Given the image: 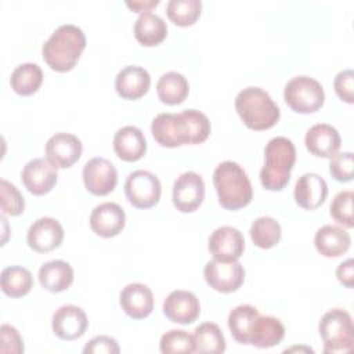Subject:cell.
I'll return each mask as SVG.
<instances>
[{
    "label": "cell",
    "instance_id": "21",
    "mask_svg": "<svg viewBox=\"0 0 354 354\" xmlns=\"http://www.w3.org/2000/svg\"><path fill=\"white\" fill-rule=\"evenodd\" d=\"M328 195V185L325 180L317 173H304L295 185L296 203L307 210L319 207Z\"/></svg>",
    "mask_w": 354,
    "mask_h": 354
},
{
    "label": "cell",
    "instance_id": "3",
    "mask_svg": "<svg viewBox=\"0 0 354 354\" xmlns=\"http://www.w3.org/2000/svg\"><path fill=\"white\" fill-rule=\"evenodd\" d=\"M213 184L218 196V203L227 210L242 209L248 206L253 198L249 177L236 162H221L214 169Z\"/></svg>",
    "mask_w": 354,
    "mask_h": 354
},
{
    "label": "cell",
    "instance_id": "32",
    "mask_svg": "<svg viewBox=\"0 0 354 354\" xmlns=\"http://www.w3.org/2000/svg\"><path fill=\"white\" fill-rule=\"evenodd\" d=\"M259 315L257 308L250 304H241L231 310L228 315V328L238 343L249 344L250 330Z\"/></svg>",
    "mask_w": 354,
    "mask_h": 354
},
{
    "label": "cell",
    "instance_id": "18",
    "mask_svg": "<svg viewBox=\"0 0 354 354\" xmlns=\"http://www.w3.org/2000/svg\"><path fill=\"white\" fill-rule=\"evenodd\" d=\"M165 315L174 324H192L201 313L198 297L188 290H173L163 301Z\"/></svg>",
    "mask_w": 354,
    "mask_h": 354
},
{
    "label": "cell",
    "instance_id": "37",
    "mask_svg": "<svg viewBox=\"0 0 354 354\" xmlns=\"http://www.w3.org/2000/svg\"><path fill=\"white\" fill-rule=\"evenodd\" d=\"M1 212L10 216H19L25 209V201L18 188L7 180H0Z\"/></svg>",
    "mask_w": 354,
    "mask_h": 354
},
{
    "label": "cell",
    "instance_id": "7",
    "mask_svg": "<svg viewBox=\"0 0 354 354\" xmlns=\"http://www.w3.org/2000/svg\"><path fill=\"white\" fill-rule=\"evenodd\" d=\"M283 100L297 113H313L324 105L325 94L318 80L308 76H296L286 83Z\"/></svg>",
    "mask_w": 354,
    "mask_h": 354
},
{
    "label": "cell",
    "instance_id": "33",
    "mask_svg": "<svg viewBox=\"0 0 354 354\" xmlns=\"http://www.w3.org/2000/svg\"><path fill=\"white\" fill-rule=\"evenodd\" d=\"M250 238L253 243L260 249L274 248L282 235L279 223L268 216L256 218L250 225Z\"/></svg>",
    "mask_w": 354,
    "mask_h": 354
},
{
    "label": "cell",
    "instance_id": "8",
    "mask_svg": "<svg viewBox=\"0 0 354 354\" xmlns=\"http://www.w3.org/2000/svg\"><path fill=\"white\" fill-rule=\"evenodd\" d=\"M124 194L127 201L138 209L155 206L162 194L159 178L148 170H136L124 181Z\"/></svg>",
    "mask_w": 354,
    "mask_h": 354
},
{
    "label": "cell",
    "instance_id": "23",
    "mask_svg": "<svg viewBox=\"0 0 354 354\" xmlns=\"http://www.w3.org/2000/svg\"><path fill=\"white\" fill-rule=\"evenodd\" d=\"M113 151L124 162H136L147 152L144 133L136 126H124L113 136Z\"/></svg>",
    "mask_w": 354,
    "mask_h": 354
},
{
    "label": "cell",
    "instance_id": "31",
    "mask_svg": "<svg viewBox=\"0 0 354 354\" xmlns=\"http://www.w3.org/2000/svg\"><path fill=\"white\" fill-rule=\"evenodd\" d=\"M43 82V72L37 64L25 62L18 65L10 77L12 90L19 95H30L39 90Z\"/></svg>",
    "mask_w": 354,
    "mask_h": 354
},
{
    "label": "cell",
    "instance_id": "27",
    "mask_svg": "<svg viewBox=\"0 0 354 354\" xmlns=\"http://www.w3.org/2000/svg\"><path fill=\"white\" fill-rule=\"evenodd\" d=\"M167 35V26L163 18L153 12H142L134 24V36L142 46L151 47L162 43Z\"/></svg>",
    "mask_w": 354,
    "mask_h": 354
},
{
    "label": "cell",
    "instance_id": "22",
    "mask_svg": "<svg viewBox=\"0 0 354 354\" xmlns=\"http://www.w3.org/2000/svg\"><path fill=\"white\" fill-rule=\"evenodd\" d=\"M151 86V76L147 69L129 65L124 66L115 79V88L124 100H137L142 97Z\"/></svg>",
    "mask_w": 354,
    "mask_h": 354
},
{
    "label": "cell",
    "instance_id": "30",
    "mask_svg": "<svg viewBox=\"0 0 354 354\" xmlns=\"http://www.w3.org/2000/svg\"><path fill=\"white\" fill-rule=\"evenodd\" d=\"M1 290L10 297H22L28 295L33 286L32 272L21 266H10L1 271Z\"/></svg>",
    "mask_w": 354,
    "mask_h": 354
},
{
    "label": "cell",
    "instance_id": "40",
    "mask_svg": "<svg viewBox=\"0 0 354 354\" xmlns=\"http://www.w3.org/2000/svg\"><path fill=\"white\" fill-rule=\"evenodd\" d=\"M0 336H1V353H11V354H21L24 353V342L19 335V332L7 324H3L0 328Z\"/></svg>",
    "mask_w": 354,
    "mask_h": 354
},
{
    "label": "cell",
    "instance_id": "41",
    "mask_svg": "<svg viewBox=\"0 0 354 354\" xmlns=\"http://www.w3.org/2000/svg\"><path fill=\"white\" fill-rule=\"evenodd\" d=\"M120 351L118 342L111 336H95L83 348L84 354H118Z\"/></svg>",
    "mask_w": 354,
    "mask_h": 354
},
{
    "label": "cell",
    "instance_id": "42",
    "mask_svg": "<svg viewBox=\"0 0 354 354\" xmlns=\"http://www.w3.org/2000/svg\"><path fill=\"white\" fill-rule=\"evenodd\" d=\"M336 277L340 283L346 288H353L354 285V261L353 259H347L346 261L340 263L336 268Z\"/></svg>",
    "mask_w": 354,
    "mask_h": 354
},
{
    "label": "cell",
    "instance_id": "4",
    "mask_svg": "<svg viewBox=\"0 0 354 354\" xmlns=\"http://www.w3.org/2000/svg\"><path fill=\"white\" fill-rule=\"evenodd\" d=\"M266 163L260 170V183L268 191H281L290 178L296 162V148L286 137L271 138L264 148Z\"/></svg>",
    "mask_w": 354,
    "mask_h": 354
},
{
    "label": "cell",
    "instance_id": "43",
    "mask_svg": "<svg viewBox=\"0 0 354 354\" xmlns=\"http://www.w3.org/2000/svg\"><path fill=\"white\" fill-rule=\"evenodd\" d=\"M159 4V0H145V1H142V0H127L126 1V6L130 8V10H133V11H136V12H149L151 11V8H153V7H156Z\"/></svg>",
    "mask_w": 354,
    "mask_h": 354
},
{
    "label": "cell",
    "instance_id": "13",
    "mask_svg": "<svg viewBox=\"0 0 354 354\" xmlns=\"http://www.w3.org/2000/svg\"><path fill=\"white\" fill-rule=\"evenodd\" d=\"M82 141L71 133H57L46 142V159L57 169L71 167L82 156Z\"/></svg>",
    "mask_w": 354,
    "mask_h": 354
},
{
    "label": "cell",
    "instance_id": "1",
    "mask_svg": "<svg viewBox=\"0 0 354 354\" xmlns=\"http://www.w3.org/2000/svg\"><path fill=\"white\" fill-rule=\"evenodd\" d=\"M210 122L196 109L181 113H159L151 123V133L158 144L176 148L184 144H201L210 134Z\"/></svg>",
    "mask_w": 354,
    "mask_h": 354
},
{
    "label": "cell",
    "instance_id": "16",
    "mask_svg": "<svg viewBox=\"0 0 354 354\" xmlns=\"http://www.w3.org/2000/svg\"><path fill=\"white\" fill-rule=\"evenodd\" d=\"M21 178L30 194L44 195L50 192L57 183V167L47 159L36 158L24 166Z\"/></svg>",
    "mask_w": 354,
    "mask_h": 354
},
{
    "label": "cell",
    "instance_id": "2",
    "mask_svg": "<svg viewBox=\"0 0 354 354\" xmlns=\"http://www.w3.org/2000/svg\"><path fill=\"white\" fill-rule=\"evenodd\" d=\"M86 47L83 30L72 24L58 26L44 41L41 55L46 64L57 72H68L75 68Z\"/></svg>",
    "mask_w": 354,
    "mask_h": 354
},
{
    "label": "cell",
    "instance_id": "6",
    "mask_svg": "<svg viewBox=\"0 0 354 354\" xmlns=\"http://www.w3.org/2000/svg\"><path fill=\"white\" fill-rule=\"evenodd\" d=\"M324 340V353H348L354 343V325L351 315L343 308H332L324 314L318 325Z\"/></svg>",
    "mask_w": 354,
    "mask_h": 354
},
{
    "label": "cell",
    "instance_id": "26",
    "mask_svg": "<svg viewBox=\"0 0 354 354\" xmlns=\"http://www.w3.org/2000/svg\"><path fill=\"white\" fill-rule=\"evenodd\" d=\"M39 282L48 292H62L73 282V268L64 260L47 261L39 268Z\"/></svg>",
    "mask_w": 354,
    "mask_h": 354
},
{
    "label": "cell",
    "instance_id": "25",
    "mask_svg": "<svg viewBox=\"0 0 354 354\" xmlns=\"http://www.w3.org/2000/svg\"><path fill=\"white\" fill-rule=\"evenodd\" d=\"M285 337V328L282 322L271 315H259L252 326L249 344L259 348H268L277 346Z\"/></svg>",
    "mask_w": 354,
    "mask_h": 354
},
{
    "label": "cell",
    "instance_id": "28",
    "mask_svg": "<svg viewBox=\"0 0 354 354\" xmlns=\"http://www.w3.org/2000/svg\"><path fill=\"white\" fill-rule=\"evenodd\" d=\"M156 91L159 100L163 104L177 105L187 98L189 93V84L184 75L178 72H167L159 77Z\"/></svg>",
    "mask_w": 354,
    "mask_h": 354
},
{
    "label": "cell",
    "instance_id": "29",
    "mask_svg": "<svg viewBox=\"0 0 354 354\" xmlns=\"http://www.w3.org/2000/svg\"><path fill=\"white\" fill-rule=\"evenodd\" d=\"M194 353L221 354L225 351V339L218 328L213 322H203L195 328L194 335Z\"/></svg>",
    "mask_w": 354,
    "mask_h": 354
},
{
    "label": "cell",
    "instance_id": "20",
    "mask_svg": "<svg viewBox=\"0 0 354 354\" xmlns=\"http://www.w3.org/2000/svg\"><path fill=\"white\" fill-rule=\"evenodd\" d=\"M306 148L318 158H332L337 153L342 138L339 131L328 123H317L308 129L304 138Z\"/></svg>",
    "mask_w": 354,
    "mask_h": 354
},
{
    "label": "cell",
    "instance_id": "15",
    "mask_svg": "<svg viewBox=\"0 0 354 354\" xmlns=\"http://www.w3.org/2000/svg\"><path fill=\"white\" fill-rule=\"evenodd\" d=\"M64 239V228L58 220L51 217H40L28 230L26 241L30 249L37 253H47L61 245Z\"/></svg>",
    "mask_w": 354,
    "mask_h": 354
},
{
    "label": "cell",
    "instance_id": "11",
    "mask_svg": "<svg viewBox=\"0 0 354 354\" xmlns=\"http://www.w3.org/2000/svg\"><path fill=\"white\" fill-rule=\"evenodd\" d=\"M83 183L88 192L104 196L112 192L118 183V171L111 160L95 156L83 167Z\"/></svg>",
    "mask_w": 354,
    "mask_h": 354
},
{
    "label": "cell",
    "instance_id": "17",
    "mask_svg": "<svg viewBox=\"0 0 354 354\" xmlns=\"http://www.w3.org/2000/svg\"><path fill=\"white\" fill-rule=\"evenodd\" d=\"M126 224L124 210L113 202L97 205L90 214V227L93 232L102 238H112L122 232Z\"/></svg>",
    "mask_w": 354,
    "mask_h": 354
},
{
    "label": "cell",
    "instance_id": "12",
    "mask_svg": "<svg viewBox=\"0 0 354 354\" xmlns=\"http://www.w3.org/2000/svg\"><path fill=\"white\" fill-rule=\"evenodd\" d=\"M207 248L216 260L236 261L245 250V238L238 228L223 225L212 232Z\"/></svg>",
    "mask_w": 354,
    "mask_h": 354
},
{
    "label": "cell",
    "instance_id": "24",
    "mask_svg": "<svg viewBox=\"0 0 354 354\" xmlns=\"http://www.w3.org/2000/svg\"><path fill=\"white\" fill-rule=\"evenodd\" d=\"M350 234L337 225H324L314 236L315 249L325 257H339L350 248Z\"/></svg>",
    "mask_w": 354,
    "mask_h": 354
},
{
    "label": "cell",
    "instance_id": "39",
    "mask_svg": "<svg viewBox=\"0 0 354 354\" xmlns=\"http://www.w3.org/2000/svg\"><path fill=\"white\" fill-rule=\"evenodd\" d=\"M333 87H335L337 97L342 101H344L347 104H353V101H354V72L351 69H344V71L339 72L335 77Z\"/></svg>",
    "mask_w": 354,
    "mask_h": 354
},
{
    "label": "cell",
    "instance_id": "36",
    "mask_svg": "<svg viewBox=\"0 0 354 354\" xmlns=\"http://www.w3.org/2000/svg\"><path fill=\"white\" fill-rule=\"evenodd\" d=\"M353 199H354L353 191L346 189L336 194L330 203V216L335 218V221H337L339 224L347 228L354 227Z\"/></svg>",
    "mask_w": 354,
    "mask_h": 354
},
{
    "label": "cell",
    "instance_id": "9",
    "mask_svg": "<svg viewBox=\"0 0 354 354\" xmlns=\"http://www.w3.org/2000/svg\"><path fill=\"white\" fill-rule=\"evenodd\" d=\"M203 277L207 285L221 293H231L241 288L245 281V270L236 261L210 260L203 268Z\"/></svg>",
    "mask_w": 354,
    "mask_h": 354
},
{
    "label": "cell",
    "instance_id": "10",
    "mask_svg": "<svg viewBox=\"0 0 354 354\" xmlns=\"http://www.w3.org/2000/svg\"><path fill=\"white\" fill-rule=\"evenodd\" d=\"M205 183L195 171H185L177 177L173 184L171 201L174 207L181 213L195 212L203 202Z\"/></svg>",
    "mask_w": 354,
    "mask_h": 354
},
{
    "label": "cell",
    "instance_id": "19",
    "mask_svg": "<svg viewBox=\"0 0 354 354\" xmlns=\"http://www.w3.org/2000/svg\"><path fill=\"white\" fill-rule=\"evenodd\" d=\"M119 303L129 317L134 319H144L153 310V295L147 285L134 282L122 289Z\"/></svg>",
    "mask_w": 354,
    "mask_h": 354
},
{
    "label": "cell",
    "instance_id": "34",
    "mask_svg": "<svg viewBox=\"0 0 354 354\" xmlns=\"http://www.w3.org/2000/svg\"><path fill=\"white\" fill-rule=\"evenodd\" d=\"M201 0H170L166 7L169 19L177 26H191L201 15Z\"/></svg>",
    "mask_w": 354,
    "mask_h": 354
},
{
    "label": "cell",
    "instance_id": "5",
    "mask_svg": "<svg viewBox=\"0 0 354 354\" xmlns=\"http://www.w3.org/2000/svg\"><path fill=\"white\" fill-rule=\"evenodd\" d=\"M235 109L252 130H267L277 124L281 112L270 94L260 87H246L235 98Z\"/></svg>",
    "mask_w": 354,
    "mask_h": 354
},
{
    "label": "cell",
    "instance_id": "14",
    "mask_svg": "<svg viewBox=\"0 0 354 354\" xmlns=\"http://www.w3.org/2000/svg\"><path fill=\"white\" fill-rule=\"evenodd\" d=\"M53 332L62 340H76L82 337L88 326L83 308L75 304L61 306L53 315Z\"/></svg>",
    "mask_w": 354,
    "mask_h": 354
},
{
    "label": "cell",
    "instance_id": "38",
    "mask_svg": "<svg viewBox=\"0 0 354 354\" xmlns=\"http://www.w3.org/2000/svg\"><path fill=\"white\" fill-rule=\"evenodd\" d=\"M353 171H354V156L353 152L346 151L336 153L330 158L329 163V173L336 181L347 183L353 180Z\"/></svg>",
    "mask_w": 354,
    "mask_h": 354
},
{
    "label": "cell",
    "instance_id": "35",
    "mask_svg": "<svg viewBox=\"0 0 354 354\" xmlns=\"http://www.w3.org/2000/svg\"><path fill=\"white\" fill-rule=\"evenodd\" d=\"M159 348L163 354H178V353H194L192 335L183 329H171L162 335Z\"/></svg>",
    "mask_w": 354,
    "mask_h": 354
}]
</instances>
